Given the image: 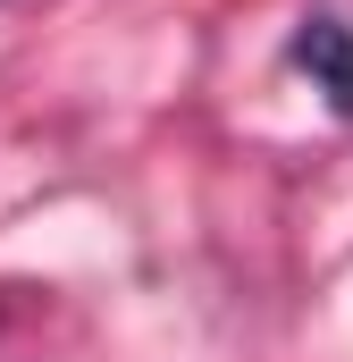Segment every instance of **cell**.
I'll return each mask as SVG.
<instances>
[{
	"instance_id": "obj_1",
	"label": "cell",
	"mask_w": 353,
	"mask_h": 362,
	"mask_svg": "<svg viewBox=\"0 0 353 362\" xmlns=\"http://www.w3.org/2000/svg\"><path fill=\"white\" fill-rule=\"evenodd\" d=\"M294 68L328 93V110L353 118V25H337V17H303V25H294Z\"/></svg>"
}]
</instances>
